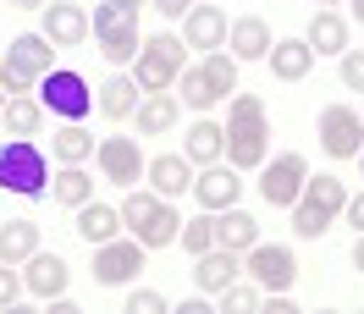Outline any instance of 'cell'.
Returning <instances> with one entry per match:
<instances>
[{"label": "cell", "instance_id": "obj_1", "mask_svg": "<svg viewBox=\"0 0 364 314\" xmlns=\"http://www.w3.org/2000/svg\"><path fill=\"white\" fill-rule=\"evenodd\" d=\"M221 127H227V166L259 171L271 160V111H265L259 94H232Z\"/></svg>", "mask_w": 364, "mask_h": 314}, {"label": "cell", "instance_id": "obj_2", "mask_svg": "<svg viewBox=\"0 0 364 314\" xmlns=\"http://www.w3.org/2000/svg\"><path fill=\"white\" fill-rule=\"evenodd\" d=\"M342 204H348V188H342V177H331V171H315V177L304 182L298 204H293V232L304 237V243L326 237V232L342 221Z\"/></svg>", "mask_w": 364, "mask_h": 314}, {"label": "cell", "instance_id": "obj_3", "mask_svg": "<svg viewBox=\"0 0 364 314\" xmlns=\"http://www.w3.org/2000/svg\"><path fill=\"white\" fill-rule=\"evenodd\" d=\"M182 67H188V45L182 33H149L133 55V83L138 94H171L177 89Z\"/></svg>", "mask_w": 364, "mask_h": 314}, {"label": "cell", "instance_id": "obj_4", "mask_svg": "<svg viewBox=\"0 0 364 314\" xmlns=\"http://www.w3.org/2000/svg\"><path fill=\"white\" fill-rule=\"evenodd\" d=\"M89 33L100 39V55L105 61H133L138 45H144V33H138V11H127V6H116V0H105V6H94L89 17Z\"/></svg>", "mask_w": 364, "mask_h": 314}, {"label": "cell", "instance_id": "obj_5", "mask_svg": "<svg viewBox=\"0 0 364 314\" xmlns=\"http://www.w3.org/2000/svg\"><path fill=\"white\" fill-rule=\"evenodd\" d=\"M45 182H50V166H45V155H39L33 138H11V144H0V188H6V193L39 199Z\"/></svg>", "mask_w": 364, "mask_h": 314}, {"label": "cell", "instance_id": "obj_6", "mask_svg": "<svg viewBox=\"0 0 364 314\" xmlns=\"http://www.w3.org/2000/svg\"><path fill=\"white\" fill-rule=\"evenodd\" d=\"M304 182H309V160L298 155V149H282V155H271L259 166V199L271 204V210H293Z\"/></svg>", "mask_w": 364, "mask_h": 314}, {"label": "cell", "instance_id": "obj_7", "mask_svg": "<svg viewBox=\"0 0 364 314\" xmlns=\"http://www.w3.org/2000/svg\"><path fill=\"white\" fill-rule=\"evenodd\" d=\"M144 265H149V248L138 237H111V243L94 248V281L100 287H127L144 276Z\"/></svg>", "mask_w": 364, "mask_h": 314}, {"label": "cell", "instance_id": "obj_8", "mask_svg": "<svg viewBox=\"0 0 364 314\" xmlns=\"http://www.w3.org/2000/svg\"><path fill=\"white\" fill-rule=\"evenodd\" d=\"M39 105H45V111H55L61 121H83V116L94 111V89L77 77V72L55 67V72H45V77H39Z\"/></svg>", "mask_w": 364, "mask_h": 314}, {"label": "cell", "instance_id": "obj_9", "mask_svg": "<svg viewBox=\"0 0 364 314\" xmlns=\"http://www.w3.org/2000/svg\"><path fill=\"white\" fill-rule=\"evenodd\" d=\"M243 276H249L259 292H287L298 281V259L287 243H254L243 254Z\"/></svg>", "mask_w": 364, "mask_h": 314}, {"label": "cell", "instance_id": "obj_10", "mask_svg": "<svg viewBox=\"0 0 364 314\" xmlns=\"http://www.w3.org/2000/svg\"><path fill=\"white\" fill-rule=\"evenodd\" d=\"M320 149L331 160H359L364 149V116L353 105H326L320 111Z\"/></svg>", "mask_w": 364, "mask_h": 314}, {"label": "cell", "instance_id": "obj_11", "mask_svg": "<svg viewBox=\"0 0 364 314\" xmlns=\"http://www.w3.org/2000/svg\"><path fill=\"white\" fill-rule=\"evenodd\" d=\"M94 160H100L105 182H116V188H138V182H144V166H149V155H144L138 138H100V144H94Z\"/></svg>", "mask_w": 364, "mask_h": 314}, {"label": "cell", "instance_id": "obj_12", "mask_svg": "<svg viewBox=\"0 0 364 314\" xmlns=\"http://www.w3.org/2000/svg\"><path fill=\"white\" fill-rule=\"evenodd\" d=\"M237 193H243V171L237 166H205V171H193V199H199V210H232L237 204Z\"/></svg>", "mask_w": 364, "mask_h": 314}, {"label": "cell", "instance_id": "obj_13", "mask_svg": "<svg viewBox=\"0 0 364 314\" xmlns=\"http://www.w3.org/2000/svg\"><path fill=\"white\" fill-rule=\"evenodd\" d=\"M39 17H45V28H39V33H45L55 50H77L83 39H89V11H83L77 0H50Z\"/></svg>", "mask_w": 364, "mask_h": 314}, {"label": "cell", "instance_id": "obj_14", "mask_svg": "<svg viewBox=\"0 0 364 314\" xmlns=\"http://www.w3.org/2000/svg\"><path fill=\"white\" fill-rule=\"evenodd\" d=\"M227 11H221V6H188V17H182V45L188 50H227Z\"/></svg>", "mask_w": 364, "mask_h": 314}, {"label": "cell", "instance_id": "obj_15", "mask_svg": "<svg viewBox=\"0 0 364 314\" xmlns=\"http://www.w3.org/2000/svg\"><path fill=\"white\" fill-rule=\"evenodd\" d=\"M72 232H77L89 248L111 243V237H122V232H127V226H122V204H100V199L77 204V210H72Z\"/></svg>", "mask_w": 364, "mask_h": 314}, {"label": "cell", "instance_id": "obj_16", "mask_svg": "<svg viewBox=\"0 0 364 314\" xmlns=\"http://www.w3.org/2000/svg\"><path fill=\"white\" fill-rule=\"evenodd\" d=\"M144 182L155 188L160 199H182V193H193V160L188 155H155L144 166Z\"/></svg>", "mask_w": 364, "mask_h": 314}, {"label": "cell", "instance_id": "obj_17", "mask_svg": "<svg viewBox=\"0 0 364 314\" xmlns=\"http://www.w3.org/2000/svg\"><path fill=\"white\" fill-rule=\"evenodd\" d=\"M193 281L199 292H227L232 281H243V254H232V248H205L199 254V265H193Z\"/></svg>", "mask_w": 364, "mask_h": 314}, {"label": "cell", "instance_id": "obj_18", "mask_svg": "<svg viewBox=\"0 0 364 314\" xmlns=\"http://www.w3.org/2000/svg\"><path fill=\"white\" fill-rule=\"evenodd\" d=\"M67 281H72V265L61 259V254H45V248H39V254L28 259V270H23V287L33 292V298H45V303H50V298H61Z\"/></svg>", "mask_w": 364, "mask_h": 314}, {"label": "cell", "instance_id": "obj_19", "mask_svg": "<svg viewBox=\"0 0 364 314\" xmlns=\"http://www.w3.org/2000/svg\"><path fill=\"white\" fill-rule=\"evenodd\" d=\"M271 23L265 17H232V28H227V50L237 55V61H265L271 55Z\"/></svg>", "mask_w": 364, "mask_h": 314}, {"label": "cell", "instance_id": "obj_20", "mask_svg": "<svg viewBox=\"0 0 364 314\" xmlns=\"http://www.w3.org/2000/svg\"><path fill=\"white\" fill-rule=\"evenodd\" d=\"M348 17L331 11V6H315V17H309V33H304V45L315 50V55H342L348 50Z\"/></svg>", "mask_w": 364, "mask_h": 314}, {"label": "cell", "instance_id": "obj_21", "mask_svg": "<svg viewBox=\"0 0 364 314\" xmlns=\"http://www.w3.org/2000/svg\"><path fill=\"white\" fill-rule=\"evenodd\" d=\"M265 61H271V77H276V83H304V77L315 72V50L304 45V39H276Z\"/></svg>", "mask_w": 364, "mask_h": 314}, {"label": "cell", "instance_id": "obj_22", "mask_svg": "<svg viewBox=\"0 0 364 314\" xmlns=\"http://www.w3.org/2000/svg\"><path fill=\"white\" fill-rule=\"evenodd\" d=\"M182 138H188V144H182V155L193 160V166H215V160H227V127H221V121H210V116H199Z\"/></svg>", "mask_w": 364, "mask_h": 314}, {"label": "cell", "instance_id": "obj_23", "mask_svg": "<svg viewBox=\"0 0 364 314\" xmlns=\"http://www.w3.org/2000/svg\"><path fill=\"white\" fill-rule=\"evenodd\" d=\"M133 116H138V138H166L182 121V105H177V94H144Z\"/></svg>", "mask_w": 364, "mask_h": 314}, {"label": "cell", "instance_id": "obj_24", "mask_svg": "<svg viewBox=\"0 0 364 314\" xmlns=\"http://www.w3.org/2000/svg\"><path fill=\"white\" fill-rule=\"evenodd\" d=\"M94 94H100L94 105H100V116H105V121H127V116L138 111V99H144V94H138V83H133V72H116V77H105Z\"/></svg>", "mask_w": 364, "mask_h": 314}, {"label": "cell", "instance_id": "obj_25", "mask_svg": "<svg viewBox=\"0 0 364 314\" xmlns=\"http://www.w3.org/2000/svg\"><path fill=\"white\" fill-rule=\"evenodd\" d=\"M215 243L232 248V254H249L254 243H259V221H254L249 210H215Z\"/></svg>", "mask_w": 364, "mask_h": 314}, {"label": "cell", "instance_id": "obj_26", "mask_svg": "<svg viewBox=\"0 0 364 314\" xmlns=\"http://www.w3.org/2000/svg\"><path fill=\"white\" fill-rule=\"evenodd\" d=\"M33 254H39V221L17 215L0 226V265H28Z\"/></svg>", "mask_w": 364, "mask_h": 314}, {"label": "cell", "instance_id": "obj_27", "mask_svg": "<svg viewBox=\"0 0 364 314\" xmlns=\"http://www.w3.org/2000/svg\"><path fill=\"white\" fill-rule=\"evenodd\" d=\"M177 232H182V210H177V199H166L155 215H149V226H138V232H127V237H138V243L155 254V248L177 243Z\"/></svg>", "mask_w": 364, "mask_h": 314}, {"label": "cell", "instance_id": "obj_28", "mask_svg": "<svg viewBox=\"0 0 364 314\" xmlns=\"http://www.w3.org/2000/svg\"><path fill=\"white\" fill-rule=\"evenodd\" d=\"M6 55H11L17 67H28L33 77H45V72H55V45H50L45 33H17Z\"/></svg>", "mask_w": 364, "mask_h": 314}, {"label": "cell", "instance_id": "obj_29", "mask_svg": "<svg viewBox=\"0 0 364 314\" xmlns=\"http://www.w3.org/2000/svg\"><path fill=\"white\" fill-rule=\"evenodd\" d=\"M50 199L67 204V210H77V204H89V199H94V177L83 171V166H61V171L50 177Z\"/></svg>", "mask_w": 364, "mask_h": 314}, {"label": "cell", "instance_id": "obj_30", "mask_svg": "<svg viewBox=\"0 0 364 314\" xmlns=\"http://www.w3.org/2000/svg\"><path fill=\"white\" fill-rule=\"evenodd\" d=\"M45 127V105H39V94H17V99H6V138H33Z\"/></svg>", "mask_w": 364, "mask_h": 314}, {"label": "cell", "instance_id": "obj_31", "mask_svg": "<svg viewBox=\"0 0 364 314\" xmlns=\"http://www.w3.org/2000/svg\"><path fill=\"white\" fill-rule=\"evenodd\" d=\"M50 155L61 160V166H83V160L94 155V138L83 121H67L61 133H50Z\"/></svg>", "mask_w": 364, "mask_h": 314}, {"label": "cell", "instance_id": "obj_32", "mask_svg": "<svg viewBox=\"0 0 364 314\" xmlns=\"http://www.w3.org/2000/svg\"><path fill=\"white\" fill-rule=\"evenodd\" d=\"M237 55H227V50H210L205 61H199V72L210 77V89H215V99H227V94H237Z\"/></svg>", "mask_w": 364, "mask_h": 314}, {"label": "cell", "instance_id": "obj_33", "mask_svg": "<svg viewBox=\"0 0 364 314\" xmlns=\"http://www.w3.org/2000/svg\"><path fill=\"white\" fill-rule=\"evenodd\" d=\"M160 204H166V199H160L155 188H127V199H122V226H127V232L149 226V215H155Z\"/></svg>", "mask_w": 364, "mask_h": 314}, {"label": "cell", "instance_id": "obj_34", "mask_svg": "<svg viewBox=\"0 0 364 314\" xmlns=\"http://www.w3.org/2000/svg\"><path fill=\"white\" fill-rule=\"evenodd\" d=\"M177 89H182V105H188V111H199V116H205L210 105H215V89H210V77H205L199 67H182Z\"/></svg>", "mask_w": 364, "mask_h": 314}, {"label": "cell", "instance_id": "obj_35", "mask_svg": "<svg viewBox=\"0 0 364 314\" xmlns=\"http://www.w3.org/2000/svg\"><path fill=\"white\" fill-rule=\"evenodd\" d=\"M177 243H182V254H205V248H215V215H193V221H182V232H177Z\"/></svg>", "mask_w": 364, "mask_h": 314}, {"label": "cell", "instance_id": "obj_36", "mask_svg": "<svg viewBox=\"0 0 364 314\" xmlns=\"http://www.w3.org/2000/svg\"><path fill=\"white\" fill-rule=\"evenodd\" d=\"M221 298V314H254L259 303H265V292L254 287V281H232L227 292H215Z\"/></svg>", "mask_w": 364, "mask_h": 314}, {"label": "cell", "instance_id": "obj_37", "mask_svg": "<svg viewBox=\"0 0 364 314\" xmlns=\"http://www.w3.org/2000/svg\"><path fill=\"white\" fill-rule=\"evenodd\" d=\"M0 89L17 99V94H33V89H39V77H33L28 67H17L11 55H0Z\"/></svg>", "mask_w": 364, "mask_h": 314}, {"label": "cell", "instance_id": "obj_38", "mask_svg": "<svg viewBox=\"0 0 364 314\" xmlns=\"http://www.w3.org/2000/svg\"><path fill=\"white\" fill-rule=\"evenodd\" d=\"M337 72H342V83H348V89L364 94V50H342V55H337Z\"/></svg>", "mask_w": 364, "mask_h": 314}, {"label": "cell", "instance_id": "obj_39", "mask_svg": "<svg viewBox=\"0 0 364 314\" xmlns=\"http://www.w3.org/2000/svg\"><path fill=\"white\" fill-rule=\"evenodd\" d=\"M127 314H166V298L155 287H133L127 292Z\"/></svg>", "mask_w": 364, "mask_h": 314}, {"label": "cell", "instance_id": "obj_40", "mask_svg": "<svg viewBox=\"0 0 364 314\" xmlns=\"http://www.w3.org/2000/svg\"><path fill=\"white\" fill-rule=\"evenodd\" d=\"M23 292H28L23 287V270H17V265H0V309H11Z\"/></svg>", "mask_w": 364, "mask_h": 314}, {"label": "cell", "instance_id": "obj_41", "mask_svg": "<svg viewBox=\"0 0 364 314\" xmlns=\"http://www.w3.org/2000/svg\"><path fill=\"white\" fill-rule=\"evenodd\" d=\"M342 221L353 226V232H364V193H353V199L342 204Z\"/></svg>", "mask_w": 364, "mask_h": 314}, {"label": "cell", "instance_id": "obj_42", "mask_svg": "<svg viewBox=\"0 0 364 314\" xmlns=\"http://www.w3.org/2000/svg\"><path fill=\"white\" fill-rule=\"evenodd\" d=\"M149 6H155L160 17H188V6H193V0H149Z\"/></svg>", "mask_w": 364, "mask_h": 314}, {"label": "cell", "instance_id": "obj_43", "mask_svg": "<svg viewBox=\"0 0 364 314\" xmlns=\"http://www.w3.org/2000/svg\"><path fill=\"white\" fill-rule=\"evenodd\" d=\"M6 6H17V11H45L50 0H6Z\"/></svg>", "mask_w": 364, "mask_h": 314}, {"label": "cell", "instance_id": "obj_44", "mask_svg": "<svg viewBox=\"0 0 364 314\" xmlns=\"http://www.w3.org/2000/svg\"><path fill=\"white\" fill-rule=\"evenodd\" d=\"M353 270H364V232L353 237Z\"/></svg>", "mask_w": 364, "mask_h": 314}, {"label": "cell", "instance_id": "obj_45", "mask_svg": "<svg viewBox=\"0 0 364 314\" xmlns=\"http://www.w3.org/2000/svg\"><path fill=\"white\" fill-rule=\"evenodd\" d=\"M116 6H127V11H144V6H149V0H116Z\"/></svg>", "mask_w": 364, "mask_h": 314}, {"label": "cell", "instance_id": "obj_46", "mask_svg": "<svg viewBox=\"0 0 364 314\" xmlns=\"http://www.w3.org/2000/svg\"><path fill=\"white\" fill-rule=\"evenodd\" d=\"M6 99H11V94L0 89V133H6Z\"/></svg>", "mask_w": 364, "mask_h": 314}, {"label": "cell", "instance_id": "obj_47", "mask_svg": "<svg viewBox=\"0 0 364 314\" xmlns=\"http://www.w3.org/2000/svg\"><path fill=\"white\" fill-rule=\"evenodd\" d=\"M353 17H359V28H364V0H353Z\"/></svg>", "mask_w": 364, "mask_h": 314}, {"label": "cell", "instance_id": "obj_48", "mask_svg": "<svg viewBox=\"0 0 364 314\" xmlns=\"http://www.w3.org/2000/svg\"><path fill=\"white\" fill-rule=\"evenodd\" d=\"M315 6H342V0H315Z\"/></svg>", "mask_w": 364, "mask_h": 314}, {"label": "cell", "instance_id": "obj_49", "mask_svg": "<svg viewBox=\"0 0 364 314\" xmlns=\"http://www.w3.org/2000/svg\"><path fill=\"white\" fill-rule=\"evenodd\" d=\"M359 171H364V149H359Z\"/></svg>", "mask_w": 364, "mask_h": 314}, {"label": "cell", "instance_id": "obj_50", "mask_svg": "<svg viewBox=\"0 0 364 314\" xmlns=\"http://www.w3.org/2000/svg\"><path fill=\"white\" fill-rule=\"evenodd\" d=\"M359 116H364V105H359Z\"/></svg>", "mask_w": 364, "mask_h": 314}]
</instances>
